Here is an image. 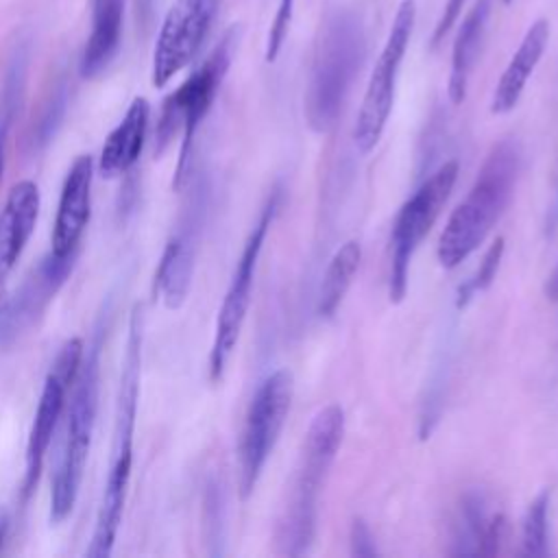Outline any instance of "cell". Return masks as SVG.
<instances>
[{"label": "cell", "mask_w": 558, "mask_h": 558, "mask_svg": "<svg viewBox=\"0 0 558 558\" xmlns=\"http://www.w3.org/2000/svg\"><path fill=\"white\" fill-rule=\"evenodd\" d=\"M85 355V347L81 338H72L68 340L59 355L52 362L50 373L46 375L44 388H41V397L35 410V418L31 425V434H28V442H26V466H24V497H28L33 493V488L37 486L41 466H44V458L46 451L50 447L52 434L57 429V423L61 418V412L65 408V395L72 388L81 362Z\"/></svg>", "instance_id": "12"}, {"label": "cell", "mask_w": 558, "mask_h": 558, "mask_svg": "<svg viewBox=\"0 0 558 558\" xmlns=\"http://www.w3.org/2000/svg\"><path fill=\"white\" fill-rule=\"evenodd\" d=\"M220 0H174L153 50V85L163 87L198 54L218 15Z\"/></svg>", "instance_id": "11"}, {"label": "cell", "mask_w": 558, "mask_h": 558, "mask_svg": "<svg viewBox=\"0 0 558 558\" xmlns=\"http://www.w3.org/2000/svg\"><path fill=\"white\" fill-rule=\"evenodd\" d=\"M122 22L124 0H92V31L78 63L83 78L98 76L113 61L122 41Z\"/></svg>", "instance_id": "19"}, {"label": "cell", "mask_w": 558, "mask_h": 558, "mask_svg": "<svg viewBox=\"0 0 558 558\" xmlns=\"http://www.w3.org/2000/svg\"><path fill=\"white\" fill-rule=\"evenodd\" d=\"M521 170V148L514 140L497 142L466 194L449 216L436 246L442 268L460 266L473 255L508 207Z\"/></svg>", "instance_id": "2"}, {"label": "cell", "mask_w": 558, "mask_h": 558, "mask_svg": "<svg viewBox=\"0 0 558 558\" xmlns=\"http://www.w3.org/2000/svg\"><path fill=\"white\" fill-rule=\"evenodd\" d=\"M547 508H549V493L541 490L532 499V504L527 506V512L523 517V530H521L523 556H547L549 554Z\"/></svg>", "instance_id": "24"}, {"label": "cell", "mask_w": 558, "mask_h": 558, "mask_svg": "<svg viewBox=\"0 0 558 558\" xmlns=\"http://www.w3.org/2000/svg\"><path fill=\"white\" fill-rule=\"evenodd\" d=\"M351 554L353 556H375L377 547L375 541L366 527V523L362 519H355L351 525Z\"/></svg>", "instance_id": "28"}, {"label": "cell", "mask_w": 558, "mask_h": 558, "mask_svg": "<svg viewBox=\"0 0 558 558\" xmlns=\"http://www.w3.org/2000/svg\"><path fill=\"white\" fill-rule=\"evenodd\" d=\"M233 50H235V31H229L220 39V44L211 50V54L163 100L161 116L155 131V150L161 153L177 131L183 133L179 166L174 174V187H181V183L185 181L196 131L214 105L220 83L231 65Z\"/></svg>", "instance_id": "6"}, {"label": "cell", "mask_w": 558, "mask_h": 558, "mask_svg": "<svg viewBox=\"0 0 558 558\" xmlns=\"http://www.w3.org/2000/svg\"><path fill=\"white\" fill-rule=\"evenodd\" d=\"M26 46L17 44L11 52L9 65H7V76H4V89H2V109H0V174L4 168V146H7V135L13 124L17 105L22 100L24 92V76H26Z\"/></svg>", "instance_id": "23"}, {"label": "cell", "mask_w": 558, "mask_h": 558, "mask_svg": "<svg viewBox=\"0 0 558 558\" xmlns=\"http://www.w3.org/2000/svg\"><path fill=\"white\" fill-rule=\"evenodd\" d=\"M490 15V0H475L473 7L466 11L453 48H451V68H449V83H447V94L453 105H460L466 98L469 81L482 48V39L486 33Z\"/></svg>", "instance_id": "20"}, {"label": "cell", "mask_w": 558, "mask_h": 558, "mask_svg": "<svg viewBox=\"0 0 558 558\" xmlns=\"http://www.w3.org/2000/svg\"><path fill=\"white\" fill-rule=\"evenodd\" d=\"M150 107L146 98H135L118 126L109 133L102 144L98 170L102 177H116L126 172L142 155L146 131H148Z\"/></svg>", "instance_id": "18"}, {"label": "cell", "mask_w": 558, "mask_h": 558, "mask_svg": "<svg viewBox=\"0 0 558 558\" xmlns=\"http://www.w3.org/2000/svg\"><path fill=\"white\" fill-rule=\"evenodd\" d=\"M142 340H144V316H142V307L135 305L129 318V336H126V349L122 357L111 462H109V473L102 486V497L96 514L92 543L87 547V556L92 558H105L111 554L118 536V527L122 521L126 488L131 480V464H133V429H135L137 397H140Z\"/></svg>", "instance_id": "1"}, {"label": "cell", "mask_w": 558, "mask_h": 558, "mask_svg": "<svg viewBox=\"0 0 558 558\" xmlns=\"http://www.w3.org/2000/svg\"><path fill=\"white\" fill-rule=\"evenodd\" d=\"M76 255L78 253L59 257L48 253L22 281L15 294L0 305V344L13 342L41 316V312L70 277Z\"/></svg>", "instance_id": "13"}, {"label": "cell", "mask_w": 558, "mask_h": 558, "mask_svg": "<svg viewBox=\"0 0 558 558\" xmlns=\"http://www.w3.org/2000/svg\"><path fill=\"white\" fill-rule=\"evenodd\" d=\"M360 259H362V246L357 240H347L344 244H340V248L331 255L327 270L323 275L320 281V290H318V314L320 316H331L338 305L342 303L347 290L351 288V281L360 268Z\"/></svg>", "instance_id": "22"}, {"label": "cell", "mask_w": 558, "mask_h": 558, "mask_svg": "<svg viewBox=\"0 0 558 558\" xmlns=\"http://www.w3.org/2000/svg\"><path fill=\"white\" fill-rule=\"evenodd\" d=\"M366 52V37L362 20L355 11L336 7L325 13L314 41L305 118L312 131H329L351 92Z\"/></svg>", "instance_id": "3"}, {"label": "cell", "mask_w": 558, "mask_h": 558, "mask_svg": "<svg viewBox=\"0 0 558 558\" xmlns=\"http://www.w3.org/2000/svg\"><path fill=\"white\" fill-rule=\"evenodd\" d=\"M414 22H416V2L401 0L392 17L388 37L384 41V48L373 65L371 78L366 83V89L355 116L353 144L362 155H368L377 146L386 129V122L390 118V111L395 105L397 78L410 46Z\"/></svg>", "instance_id": "7"}, {"label": "cell", "mask_w": 558, "mask_h": 558, "mask_svg": "<svg viewBox=\"0 0 558 558\" xmlns=\"http://www.w3.org/2000/svg\"><path fill=\"white\" fill-rule=\"evenodd\" d=\"M501 255H504V238H497V240L488 246V251L484 253V259L480 262V268L475 270V275H473L464 286H460V290H458V307L466 305V301H469L475 292H482L484 288L490 286V281H493L495 275H497Z\"/></svg>", "instance_id": "25"}, {"label": "cell", "mask_w": 558, "mask_h": 558, "mask_svg": "<svg viewBox=\"0 0 558 558\" xmlns=\"http://www.w3.org/2000/svg\"><path fill=\"white\" fill-rule=\"evenodd\" d=\"M7 536H9V514L7 512H0V551L7 543Z\"/></svg>", "instance_id": "30"}, {"label": "cell", "mask_w": 558, "mask_h": 558, "mask_svg": "<svg viewBox=\"0 0 558 558\" xmlns=\"http://www.w3.org/2000/svg\"><path fill=\"white\" fill-rule=\"evenodd\" d=\"M464 4H466V0H447L445 2L442 13H440V17L436 22V28H434V35H432V46H438L445 39V35L456 26Z\"/></svg>", "instance_id": "27"}, {"label": "cell", "mask_w": 558, "mask_h": 558, "mask_svg": "<svg viewBox=\"0 0 558 558\" xmlns=\"http://www.w3.org/2000/svg\"><path fill=\"white\" fill-rule=\"evenodd\" d=\"M196 216H190L187 225L168 240L155 270L153 290L168 310H179L187 299L196 257Z\"/></svg>", "instance_id": "16"}, {"label": "cell", "mask_w": 558, "mask_h": 558, "mask_svg": "<svg viewBox=\"0 0 558 558\" xmlns=\"http://www.w3.org/2000/svg\"><path fill=\"white\" fill-rule=\"evenodd\" d=\"M98 381H100V333L83 355L78 375L72 384L68 405V423L63 447L57 460L52 490H50V521L61 523L74 510L85 464L92 449V436L98 412Z\"/></svg>", "instance_id": "5"}, {"label": "cell", "mask_w": 558, "mask_h": 558, "mask_svg": "<svg viewBox=\"0 0 558 558\" xmlns=\"http://www.w3.org/2000/svg\"><path fill=\"white\" fill-rule=\"evenodd\" d=\"M277 198L279 194L275 192L259 220L255 222L253 231L248 233L244 248L240 253V259L235 264L231 283L225 292L218 318H216V333H214V342H211V351H209V379L211 381H220L225 375V368L229 364V357L240 340V331L251 305V292H253V279H255V268H257V259L268 233V227L272 222L275 209H277Z\"/></svg>", "instance_id": "10"}, {"label": "cell", "mask_w": 558, "mask_h": 558, "mask_svg": "<svg viewBox=\"0 0 558 558\" xmlns=\"http://www.w3.org/2000/svg\"><path fill=\"white\" fill-rule=\"evenodd\" d=\"M549 41V22L547 20H536L530 24L525 31L521 44L517 46L514 54L510 57L506 70L501 72L493 100H490V111L493 113H508L517 107L530 76L534 74L545 48Z\"/></svg>", "instance_id": "17"}, {"label": "cell", "mask_w": 558, "mask_h": 558, "mask_svg": "<svg viewBox=\"0 0 558 558\" xmlns=\"http://www.w3.org/2000/svg\"><path fill=\"white\" fill-rule=\"evenodd\" d=\"M292 395H294L292 373L286 368H279L259 384V388L255 390L248 403L242 436H240V449H238L242 499H246L257 486L262 469L270 458L279 440V434L283 429L286 416L290 412Z\"/></svg>", "instance_id": "9"}, {"label": "cell", "mask_w": 558, "mask_h": 558, "mask_svg": "<svg viewBox=\"0 0 558 558\" xmlns=\"http://www.w3.org/2000/svg\"><path fill=\"white\" fill-rule=\"evenodd\" d=\"M2 294H4V283L0 281V305H2Z\"/></svg>", "instance_id": "31"}, {"label": "cell", "mask_w": 558, "mask_h": 558, "mask_svg": "<svg viewBox=\"0 0 558 558\" xmlns=\"http://www.w3.org/2000/svg\"><path fill=\"white\" fill-rule=\"evenodd\" d=\"M342 434L344 412L338 403L325 405L314 414L303 438L290 495L275 527V545L279 554L303 556L310 551L316 534L318 495L342 442Z\"/></svg>", "instance_id": "4"}, {"label": "cell", "mask_w": 558, "mask_h": 558, "mask_svg": "<svg viewBox=\"0 0 558 558\" xmlns=\"http://www.w3.org/2000/svg\"><path fill=\"white\" fill-rule=\"evenodd\" d=\"M506 534V517L501 512H488L484 497L469 493L462 499L460 523L456 536L453 554H482L493 556L499 551V545Z\"/></svg>", "instance_id": "21"}, {"label": "cell", "mask_w": 558, "mask_h": 558, "mask_svg": "<svg viewBox=\"0 0 558 558\" xmlns=\"http://www.w3.org/2000/svg\"><path fill=\"white\" fill-rule=\"evenodd\" d=\"M92 181L94 159L89 155L76 157L61 187L57 216L52 225L50 253L59 257L78 253V242L83 238L92 211Z\"/></svg>", "instance_id": "14"}, {"label": "cell", "mask_w": 558, "mask_h": 558, "mask_svg": "<svg viewBox=\"0 0 558 558\" xmlns=\"http://www.w3.org/2000/svg\"><path fill=\"white\" fill-rule=\"evenodd\" d=\"M39 187L24 179L17 181L0 209V281H7L20 259L39 216Z\"/></svg>", "instance_id": "15"}, {"label": "cell", "mask_w": 558, "mask_h": 558, "mask_svg": "<svg viewBox=\"0 0 558 558\" xmlns=\"http://www.w3.org/2000/svg\"><path fill=\"white\" fill-rule=\"evenodd\" d=\"M458 179V161H445L425 179L416 192L401 205L390 235V301L399 303L408 290L410 259L421 240L440 216Z\"/></svg>", "instance_id": "8"}, {"label": "cell", "mask_w": 558, "mask_h": 558, "mask_svg": "<svg viewBox=\"0 0 558 558\" xmlns=\"http://www.w3.org/2000/svg\"><path fill=\"white\" fill-rule=\"evenodd\" d=\"M294 4H296V0H277V9H275L268 39H266V61H275L279 57V50L288 37L290 24H292Z\"/></svg>", "instance_id": "26"}, {"label": "cell", "mask_w": 558, "mask_h": 558, "mask_svg": "<svg viewBox=\"0 0 558 558\" xmlns=\"http://www.w3.org/2000/svg\"><path fill=\"white\" fill-rule=\"evenodd\" d=\"M545 294H547L549 301L558 303V266L549 272V277L545 281Z\"/></svg>", "instance_id": "29"}]
</instances>
